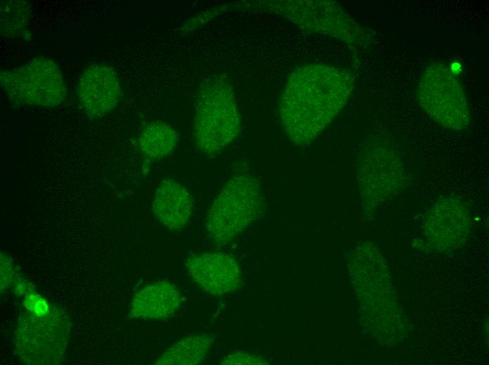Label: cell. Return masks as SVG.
<instances>
[{
	"label": "cell",
	"instance_id": "cell-9",
	"mask_svg": "<svg viewBox=\"0 0 489 365\" xmlns=\"http://www.w3.org/2000/svg\"><path fill=\"white\" fill-rule=\"evenodd\" d=\"M77 92L86 114L91 119H99L117 105L122 97V86L113 68L103 63H95L81 73Z\"/></svg>",
	"mask_w": 489,
	"mask_h": 365
},
{
	"label": "cell",
	"instance_id": "cell-6",
	"mask_svg": "<svg viewBox=\"0 0 489 365\" xmlns=\"http://www.w3.org/2000/svg\"><path fill=\"white\" fill-rule=\"evenodd\" d=\"M417 99L426 113L439 125L450 130L467 127L470 112L464 92L448 68L429 67L418 88Z\"/></svg>",
	"mask_w": 489,
	"mask_h": 365
},
{
	"label": "cell",
	"instance_id": "cell-17",
	"mask_svg": "<svg viewBox=\"0 0 489 365\" xmlns=\"http://www.w3.org/2000/svg\"><path fill=\"white\" fill-rule=\"evenodd\" d=\"M221 364H264L266 361L261 357L245 352H235L226 356Z\"/></svg>",
	"mask_w": 489,
	"mask_h": 365
},
{
	"label": "cell",
	"instance_id": "cell-5",
	"mask_svg": "<svg viewBox=\"0 0 489 365\" xmlns=\"http://www.w3.org/2000/svg\"><path fill=\"white\" fill-rule=\"evenodd\" d=\"M357 183L362 202L375 208L393 198L402 190L404 166L396 152L389 145L375 142L365 147L356 166Z\"/></svg>",
	"mask_w": 489,
	"mask_h": 365
},
{
	"label": "cell",
	"instance_id": "cell-4",
	"mask_svg": "<svg viewBox=\"0 0 489 365\" xmlns=\"http://www.w3.org/2000/svg\"><path fill=\"white\" fill-rule=\"evenodd\" d=\"M1 87L15 106L53 107L67 98L65 79L51 59L37 56L25 65L0 72Z\"/></svg>",
	"mask_w": 489,
	"mask_h": 365
},
{
	"label": "cell",
	"instance_id": "cell-11",
	"mask_svg": "<svg viewBox=\"0 0 489 365\" xmlns=\"http://www.w3.org/2000/svg\"><path fill=\"white\" fill-rule=\"evenodd\" d=\"M155 218L167 229L178 231L190 220L193 211V197L181 183L165 178L157 185L152 201Z\"/></svg>",
	"mask_w": 489,
	"mask_h": 365
},
{
	"label": "cell",
	"instance_id": "cell-15",
	"mask_svg": "<svg viewBox=\"0 0 489 365\" xmlns=\"http://www.w3.org/2000/svg\"><path fill=\"white\" fill-rule=\"evenodd\" d=\"M1 34L6 37L19 36L26 30L31 17L29 3L21 0L1 1Z\"/></svg>",
	"mask_w": 489,
	"mask_h": 365
},
{
	"label": "cell",
	"instance_id": "cell-12",
	"mask_svg": "<svg viewBox=\"0 0 489 365\" xmlns=\"http://www.w3.org/2000/svg\"><path fill=\"white\" fill-rule=\"evenodd\" d=\"M182 296L178 289L166 281L152 282L137 291L131 303L133 319H165L179 309Z\"/></svg>",
	"mask_w": 489,
	"mask_h": 365
},
{
	"label": "cell",
	"instance_id": "cell-7",
	"mask_svg": "<svg viewBox=\"0 0 489 365\" xmlns=\"http://www.w3.org/2000/svg\"><path fill=\"white\" fill-rule=\"evenodd\" d=\"M15 333L19 357L30 364H54L59 361L67 343L68 328L60 317L25 315Z\"/></svg>",
	"mask_w": 489,
	"mask_h": 365
},
{
	"label": "cell",
	"instance_id": "cell-10",
	"mask_svg": "<svg viewBox=\"0 0 489 365\" xmlns=\"http://www.w3.org/2000/svg\"><path fill=\"white\" fill-rule=\"evenodd\" d=\"M192 280L207 293L221 296L235 291L241 283L237 260L221 252H202L190 255L185 262Z\"/></svg>",
	"mask_w": 489,
	"mask_h": 365
},
{
	"label": "cell",
	"instance_id": "cell-14",
	"mask_svg": "<svg viewBox=\"0 0 489 365\" xmlns=\"http://www.w3.org/2000/svg\"><path fill=\"white\" fill-rule=\"evenodd\" d=\"M212 338L207 335L184 338L164 351L155 361L159 365H196L202 363L211 349Z\"/></svg>",
	"mask_w": 489,
	"mask_h": 365
},
{
	"label": "cell",
	"instance_id": "cell-8",
	"mask_svg": "<svg viewBox=\"0 0 489 365\" xmlns=\"http://www.w3.org/2000/svg\"><path fill=\"white\" fill-rule=\"evenodd\" d=\"M469 208L457 196L441 197L427 211L424 232L427 241L440 251L455 249L462 244L471 227Z\"/></svg>",
	"mask_w": 489,
	"mask_h": 365
},
{
	"label": "cell",
	"instance_id": "cell-2",
	"mask_svg": "<svg viewBox=\"0 0 489 365\" xmlns=\"http://www.w3.org/2000/svg\"><path fill=\"white\" fill-rule=\"evenodd\" d=\"M240 116L231 86L223 79L210 77L202 83L196 100L193 135L204 154H218L238 136Z\"/></svg>",
	"mask_w": 489,
	"mask_h": 365
},
{
	"label": "cell",
	"instance_id": "cell-1",
	"mask_svg": "<svg viewBox=\"0 0 489 365\" xmlns=\"http://www.w3.org/2000/svg\"><path fill=\"white\" fill-rule=\"evenodd\" d=\"M353 81L350 74L332 66L313 64L290 75L279 103L287 135L297 145L311 142L348 102Z\"/></svg>",
	"mask_w": 489,
	"mask_h": 365
},
{
	"label": "cell",
	"instance_id": "cell-18",
	"mask_svg": "<svg viewBox=\"0 0 489 365\" xmlns=\"http://www.w3.org/2000/svg\"><path fill=\"white\" fill-rule=\"evenodd\" d=\"M14 265L12 260L4 252H1V288L5 289L12 284Z\"/></svg>",
	"mask_w": 489,
	"mask_h": 365
},
{
	"label": "cell",
	"instance_id": "cell-13",
	"mask_svg": "<svg viewBox=\"0 0 489 365\" xmlns=\"http://www.w3.org/2000/svg\"><path fill=\"white\" fill-rule=\"evenodd\" d=\"M178 140L176 131L164 121H151L141 129L138 147L143 157L149 161H157L169 156Z\"/></svg>",
	"mask_w": 489,
	"mask_h": 365
},
{
	"label": "cell",
	"instance_id": "cell-16",
	"mask_svg": "<svg viewBox=\"0 0 489 365\" xmlns=\"http://www.w3.org/2000/svg\"><path fill=\"white\" fill-rule=\"evenodd\" d=\"M24 305L30 312L38 317H44L51 312L46 300L34 292L25 295Z\"/></svg>",
	"mask_w": 489,
	"mask_h": 365
},
{
	"label": "cell",
	"instance_id": "cell-3",
	"mask_svg": "<svg viewBox=\"0 0 489 365\" xmlns=\"http://www.w3.org/2000/svg\"><path fill=\"white\" fill-rule=\"evenodd\" d=\"M263 197L259 181L249 174L236 175L213 201L206 220L209 237L224 245L237 237L260 215Z\"/></svg>",
	"mask_w": 489,
	"mask_h": 365
},
{
	"label": "cell",
	"instance_id": "cell-19",
	"mask_svg": "<svg viewBox=\"0 0 489 365\" xmlns=\"http://www.w3.org/2000/svg\"><path fill=\"white\" fill-rule=\"evenodd\" d=\"M15 291L18 294H28L30 293L34 292L32 289V285L27 283L24 279H18L16 283Z\"/></svg>",
	"mask_w": 489,
	"mask_h": 365
}]
</instances>
